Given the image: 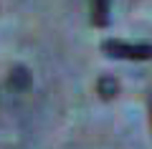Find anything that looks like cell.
<instances>
[{
  "mask_svg": "<svg viewBox=\"0 0 152 149\" xmlns=\"http://www.w3.org/2000/svg\"><path fill=\"white\" fill-rule=\"evenodd\" d=\"M150 111H152V94H150Z\"/></svg>",
  "mask_w": 152,
  "mask_h": 149,
  "instance_id": "5b68a950",
  "label": "cell"
},
{
  "mask_svg": "<svg viewBox=\"0 0 152 149\" xmlns=\"http://www.w3.org/2000/svg\"><path fill=\"white\" fill-rule=\"evenodd\" d=\"M91 20L94 25H109V0H91Z\"/></svg>",
  "mask_w": 152,
  "mask_h": 149,
  "instance_id": "277c9868",
  "label": "cell"
},
{
  "mask_svg": "<svg viewBox=\"0 0 152 149\" xmlns=\"http://www.w3.org/2000/svg\"><path fill=\"white\" fill-rule=\"evenodd\" d=\"M102 51L112 58H129V61H152V43H127L119 38H109L102 43Z\"/></svg>",
  "mask_w": 152,
  "mask_h": 149,
  "instance_id": "6da1fadb",
  "label": "cell"
},
{
  "mask_svg": "<svg viewBox=\"0 0 152 149\" xmlns=\"http://www.w3.org/2000/svg\"><path fill=\"white\" fill-rule=\"evenodd\" d=\"M31 86H33L31 71L26 66H13L10 73H8V89L13 94H26V91H31Z\"/></svg>",
  "mask_w": 152,
  "mask_h": 149,
  "instance_id": "7a4b0ae2",
  "label": "cell"
},
{
  "mask_svg": "<svg viewBox=\"0 0 152 149\" xmlns=\"http://www.w3.org/2000/svg\"><path fill=\"white\" fill-rule=\"evenodd\" d=\"M96 91H99V96H102L104 101H112L114 96L119 94V84H117L114 76H107V73H104L102 78L96 81Z\"/></svg>",
  "mask_w": 152,
  "mask_h": 149,
  "instance_id": "3957f363",
  "label": "cell"
}]
</instances>
